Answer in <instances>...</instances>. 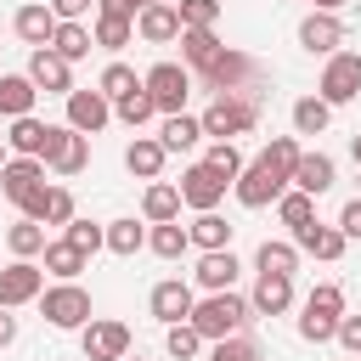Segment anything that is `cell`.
<instances>
[{
    "label": "cell",
    "instance_id": "obj_1",
    "mask_svg": "<svg viewBox=\"0 0 361 361\" xmlns=\"http://www.w3.org/2000/svg\"><path fill=\"white\" fill-rule=\"evenodd\" d=\"M248 316H254V310H248V299H243V293H231V288H220V293L197 299L186 322L203 333V344H214V338H226V333H243V327H248Z\"/></svg>",
    "mask_w": 361,
    "mask_h": 361
},
{
    "label": "cell",
    "instance_id": "obj_2",
    "mask_svg": "<svg viewBox=\"0 0 361 361\" xmlns=\"http://www.w3.org/2000/svg\"><path fill=\"white\" fill-rule=\"evenodd\" d=\"M197 124H203V135H214V141L248 135V130L259 124V102H254V96H237V90H220V96L197 113Z\"/></svg>",
    "mask_w": 361,
    "mask_h": 361
},
{
    "label": "cell",
    "instance_id": "obj_3",
    "mask_svg": "<svg viewBox=\"0 0 361 361\" xmlns=\"http://www.w3.org/2000/svg\"><path fill=\"white\" fill-rule=\"evenodd\" d=\"M338 316H344V288L338 282H316L305 293V316H299V338L305 344H327L338 333Z\"/></svg>",
    "mask_w": 361,
    "mask_h": 361
},
{
    "label": "cell",
    "instance_id": "obj_4",
    "mask_svg": "<svg viewBox=\"0 0 361 361\" xmlns=\"http://www.w3.org/2000/svg\"><path fill=\"white\" fill-rule=\"evenodd\" d=\"M39 164L51 175H79L90 164V135L68 130V124H45V147H39Z\"/></svg>",
    "mask_w": 361,
    "mask_h": 361
},
{
    "label": "cell",
    "instance_id": "obj_5",
    "mask_svg": "<svg viewBox=\"0 0 361 361\" xmlns=\"http://www.w3.org/2000/svg\"><path fill=\"white\" fill-rule=\"evenodd\" d=\"M197 79H203V85H209L214 96H220V90H237V96H254V79H259V62H254L248 51H231V45H226V51H220V56H214V62H209V68H203Z\"/></svg>",
    "mask_w": 361,
    "mask_h": 361
},
{
    "label": "cell",
    "instance_id": "obj_6",
    "mask_svg": "<svg viewBox=\"0 0 361 361\" xmlns=\"http://www.w3.org/2000/svg\"><path fill=\"white\" fill-rule=\"evenodd\" d=\"M141 90L152 96V107H158V113H186L192 68H180V62H158V68H147V73H141Z\"/></svg>",
    "mask_w": 361,
    "mask_h": 361
},
{
    "label": "cell",
    "instance_id": "obj_7",
    "mask_svg": "<svg viewBox=\"0 0 361 361\" xmlns=\"http://www.w3.org/2000/svg\"><path fill=\"white\" fill-rule=\"evenodd\" d=\"M39 310H45V322H51L56 333H79V327L90 322V293H85L79 282H56V288L39 293Z\"/></svg>",
    "mask_w": 361,
    "mask_h": 361
},
{
    "label": "cell",
    "instance_id": "obj_8",
    "mask_svg": "<svg viewBox=\"0 0 361 361\" xmlns=\"http://www.w3.org/2000/svg\"><path fill=\"white\" fill-rule=\"evenodd\" d=\"M316 96H322L327 107L355 102V96H361V51H333V56H327V68H322Z\"/></svg>",
    "mask_w": 361,
    "mask_h": 361
},
{
    "label": "cell",
    "instance_id": "obj_9",
    "mask_svg": "<svg viewBox=\"0 0 361 361\" xmlns=\"http://www.w3.org/2000/svg\"><path fill=\"white\" fill-rule=\"evenodd\" d=\"M231 192H237V203H243V209H265V203H276V197L288 192V180H282L265 158H254V164H243V169H237Z\"/></svg>",
    "mask_w": 361,
    "mask_h": 361
},
{
    "label": "cell",
    "instance_id": "obj_10",
    "mask_svg": "<svg viewBox=\"0 0 361 361\" xmlns=\"http://www.w3.org/2000/svg\"><path fill=\"white\" fill-rule=\"evenodd\" d=\"M79 344H85V361H124L130 355V327L124 322H107V316L102 322L90 316L79 327Z\"/></svg>",
    "mask_w": 361,
    "mask_h": 361
},
{
    "label": "cell",
    "instance_id": "obj_11",
    "mask_svg": "<svg viewBox=\"0 0 361 361\" xmlns=\"http://www.w3.org/2000/svg\"><path fill=\"white\" fill-rule=\"evenodd\" d=\"M39 293H45V265H34V259H11V265L0 271V305H6V310L28 305V299H39Z\"/></svg>",
    "mask_w": 361,
    "mask_h": 361
},
{
    "label": "cell",
    "instance_id": "obj_12",
    "mask_svg": "<svg viewBox=\"0 0 361 361\" xmlns=\"http://www.w3.org/2000/svg\"><path fill=\"white\" fill-rule=\"evenodd\" d=\"M28 79H34V90H45V96H68V90H73V62H62L51 45H34Z\"/></svg>",
    "mask_w": 361,
    "mask_h": 361
},
{
    "label": "cell",
    "instance_id": "obj_13",
    "mask_svg": "<svg viewBox=\"0 0 361 361\" xmlns=\"http://www.w3.org/2000/svg\"><path fill=\"white\" fill-rule=\"evenodd\" d=\"M62 102H68V130H79V135H96L113 118V102L102 90H68Z\"/></svg>",
    "mask_w": 361,
    "mask_h": 361
},
{
    "label": "cell",
    "instance_id": "obj_14",
    "mask_svg": "<svg viewBox=\"0 0 361 361\" xmlns=\"http://www.w3.org/2000/svg\"><path fill=\"white\" fill-rule=\"evenodd\" d=\"M0 192L23 209L28 197L45 192V164H39V158H6V169H0Z\"/></svg>",
    "mask_w": 361,
    "mask_h": 361
},
{
    "label": "cell",
    "instance_id": "obj_15",
    "mask_svg": "<svg viewBox=\"0 0 361 361\" xmlns=\"http://www.w3.org/2000/svg\"><path fill=\"white\" fill-rule=\"evenodd\" d=\"M226 186H231V180H220L209 164H192V169L180 175V203H186V209H197V214H203V209H220Z\"/></svg>",
    "mask_w": 361,
    "mask_h": 361
},
{
    "label": "cell",
    "instance_id": "obj_16",
    "mask_svg": "<svg viewBox=\"0 0 361 361\" xmlns=\"http://www.w3.org/2000/svg\"><path fill=\"white\" fill-rule=\"evenodd\" d=\"M135 39H147V45H169V39H180V11H175L169 0L141 6V11H135Z\"/></svg>",
    "mask_w": 361,
    "mask_h": 361
},
{
    "label": "cell",
    "instance_id": "obj_17",
    "mask_svg": "<svg viewBox=\"0 0 361 361\" xmlns=\"http://www.w3.org/2000/svg\"><path fill=\"white\" fill-rule=\"evenodd\" d=\"M299 45H305L310 56H333V51L344 45V23H338V11H310V17L299 23Z\"/></svg>",
    "mask_w": 361,
    "mask_h": 361
},
{
    "label": "cell",
    "instance_id": "obj_18",
    "mask_svg": "<svg viewBox=\"0 0 361 361\" xmlns=\"http://www.w3.org/2000/svg\"><path fill=\"white\" fill-rule=\"evenodd\" d=\"M248 310H254V316H282V310H293V276L259 271V282H254V293H248Z\"/></svg>",
    "mask_w": 361,
    "mask_h": 361
},
{
    "label": "cell",
    "instance_id": "obj_19",
    "mask_svg": "<svg viewBox=\"0 0 361 361\" xmlns=\"http://www.w3.org/2000/svg\"><path fill=\"white\" fill-rule=\"evenodd\" d=\"M147 305H152V316H158V322L169 327V322H186L197 299H192V282H180V276H169V282H158V288L147 293Z\"/></svg>",
    "mask_w": 361,
    "mask_h": 361
},
{
    "label": "cell",
    "instance_id": "obj_20",
    "mask_svg": "<svg viewBox=\"0 0 361 361\" xmlns=\"http://www.w3.org/2000/svg\"><path fill=\"white\" fill-rule=\"evenodd\" d=\"M333 180H338V169H333L327 152H299V164H293V175H288V186H299V192H310V197L333 192Z\"/></svg>",
    "mask_w": 361,
    "mask_h": 361
},
{
    "label": "cell",
    "instance_id": "obj_21",
    "mask_svg": "<svg viewBox=\"0 0 361 361\" xmlns=\"http://www.w3.org/2000/svg\"><path fill=\"white\" fill-rule=\"evenodd\" d=\"M293 248H299V254H316V259H327V265H333V259L350 248V237H344L338 226L310 220V226H299V231H293Z\"/></svg>",
    "mask_w": 361,
    "mask_h": 361
},
{
    "label": "cell",
    "instance_id": "obj_22",
    "mask_svg": "<svg viewBox=\"0 0 361 361\" xmlns=\"http://www.w3.org/2000/svg\"><path fill=\"white\" fill-rule=\"evenodd\" d=\"M23 214H28V220H39V226H68L79 209H73V192H68V186H45L39 197H28V203H23Z\"/></svg>",
    "mask_w": 361,
    "mask_h": 361
},
{
    "label": "cell",
    "instance_id": "obj_23",
    "mask_svg": "<svg viewBox=\"0 0 361 361\" xmlns=\"http://www.w3.org/2000/svg\"><path fill=\"white\" fill-rule=\"evenodd\" d=\"M164 158H169V152H164L158 135H135V141L124 147V169H130L135 180H158V175H164Z\"/></svg>",
    "mask_w": 361,
    "mask_h": 361
},
{
    "label": "cell",
    "instance_id": "obj_24",
    "mask_svg": "<svg viewBox=\"0 0 361 361\" xmlns=\"http://www.w3.org/2000/svg\"><path fill=\"white\" fill-rule=\"evenodd\" d=\"M237 271H243V265H237V254H231V248H203V259H197V271H192V276H197V288L220 293V288H231V282H237Z\"/></svg>",
    "mask_w": 361,
    "mask_h": 361
},
{
    "label": "cell",
    "instance_id": "obj_25",
    "mask_svg": "<svg viewBox=\"0 0 361 361\" xmlns=\"http://www.w3.org/2000/svg\"><path fill=\"white\" fill-rule=\"evenodd\" d=\"M220 51H226V45L214 39V28H180V68L203 73V68H209Z\"/></svg>",
    "mask_w": 361,
    "mask_h": 361
},
{
    "label": "cell",
    "instance_id": "obj_26",
    "mask_svg": "<svg viewBox=\"0 0 361 361\" xmlns=\"http://www.w3.org/2000/svg\"><path fill=\"white\" fill-rule=\"evenodd\" d=\"M39 265H45L56 282H79V271L90 265V254H79V248L62 237V243H45V248H39Z\"/></svg>",
    "mask_w": 361,
    "mask_h": 361
},
{
    "label": "cell",
    "instance_id": "obj_27",
    "mask_svg": "<svg viewBox=\"0 0 361 361\" xmlns=\"http://www.w3.org/2000/svg\"><path fill=\"white\" fill-rule=\"evenodd\" d=\"M141 214H147V226H158V220H180V186H169V180H147V192H141Z\"/></svg>",
    "mask_w": 361,
    "mask_h": 361
},
{
    "label": "cell",
    "instance_id": "obj_28",
    "mask_svg": "<svg viewBox=\"0 0 361 361\" xmlns=\"http://www.w3.org/2000/svg\"><path fill=\"white\" fill-rule=\"evenodd\" d=\"M34 79L28 73H0V118H23V113H34Z\"/></svg>",
    "mask_w": 361,
    "mask_h": 361
},
{
    "label": "cell",
    "instance_id": "obj_29",
    "mask_svg": "<svg viewBox=\"0 0 361 361\" xmlns=\"http://www.w3.org/2000/svg\"><path fill=\"white\" fill-rule=\"evenodd\" d=\"M11 23H17L23 45H51V34H56V11H51V6H39V0H34V6H23Z\"/></svg>",
    "mask_w": 361,
    "mask_h": 361
},
{
    "label": "cell",
    "instance_id": "obj_30",
    "mask_svg": "<svg viewBox=\"0 0 361 361\" xmlns=\"http://www.w3.org/2000/svg\"><path fill=\"white\" fill-rule=\"evenodd\" d=\"M90 39H96L102 51H124V45L135 39V17H113V11H96V17H90Z\"/></svg>",
    "mask_w": 361,
    "mask_h": 361
},
{
    "label": "cell",
    "instance_id": "obj_31",
    "mask_svg": "<svg viewBox=\"0 0 361 361\" xmlns=\"http://www.w3.org/2000/svg\"><path fill=\"white\" fill-rule=\"evenodd\" d=\"M158 141H164V152H192V147L203 141V124H197L192 113H164Z\"/></svg>",
    "mask_w": 361,
    "mask_h": 361
},
{
    "label": "cell",
    "instance_id": "obj_32",
    "mask_svg": "<svg viewBox=\"0 0 361 361\" xmlns=\"http://www.w3.org/2000/svg\"><path fill=\"white\" fill-rule=\"evenodd\" d=\"M90 45H96V39H90V28H85V23H56V34H51V51H56L62 62H85V56H90Z\"/></svg>",
    "mask_w": 361,
    "mask_h": 361
},
{
    "label": "cell",
    "instance_id": "obj_33",
    "mask_svg": "<svg viewBox=\"0 0 361 361\" xmlns=\"http://www.w3.org/2000/svg\"><path fill=\"white\" fill-rule=\"evenodd\" d=\"M6 147H11L17 158H39V147H45V124H39L34 113L11 118V130H6Z\"/></svg>",
    "mask_w": 361,
    "mask_h": 361
},
{
    "label": "cell",
    "instance_id": "obj_34",
    "mask_svg": "<svg viewBox=\"0 0 361 361\" xmlns=\"http://www.w3.org/2000/svg\"><path fill=\"white\" fill-rule=\"evenodd\" d=\"M231 231L237 226H226L214 209H203L192 226H186V237H192V248H231Z\"/></svg>",
    "mask_w": 361,
    "mask_h": 361
},
{
    "label": "cell",
    "instance_id": "obj_35",
    "mask_svg": "<svg viewBox=\"0 0 361 361\" xmlns=\"http://www.w3.org/2000/svg\"><path fill=\"white\" fill-rule=\"evenodd\" d=\"M6 248H11V259H39V248H45V226L23 214L17 226H6Z\"/></svg>",
    "mask_w": 361,
    "mask_h": 361
},
{
    "label": "cell",
    "instance_id": "obj_36",
    "mask_svg": "<svg viewBox=\"0 0 361 361\" xmlns=\"http://www.w3.org/2000/svg\"><path fill=\"white\" fill-rule=\"evenodd\" d=\"M147 248H152L158 259H180V254L192 248V237H186V226H180V220H158V226L147 231Z\"/></svg>",
    "mask_w": 361,
    "mask_h": 361
},
{
    "label": "cell",
    "instance_id": "obj_37",
    "mask_svg": "<svg viewBox=\"0 0 361 361\" xmlns=\"http://www.w3.org/2000/svg\"><path fill=\"white\" fill-rule=\"evenodd\" d=\"M327 124H333V107L322 96H299L293 102V135H322Z\"/></svg>",
    "mask_w": 361,
    "mask_h": 361
},
{
    "label": "cell",
    "instance_id": "obj_38",
    "mask_svg": "<svg viewBox=\"0 0 361 361\" xmlns=\"http://www.w3.org/2000/svg\"><path fill=\"white\" fill-rule=\"evenodd\" d=\"M276 214H282V226H288V231H299V226H310V220H316V197H310V192H299V186H288V192L276 197Z\"/></svg>",
    "mask_w": 361,
    "mask_h": 361
},
{
    "label": "cell",
    "instance_id": "obj_39",
    "mask_svg": "<svg viewBox=\"0 0 361 361\" xmlns=\"http://www.w3.org/2000/svg\"><path fill=\"white\" fill-rule=\"evenodd\" d=\"M254 271L293 276V271H299V248H293V243H259V254H254Z\"/></svg>",
    "mask_w": 361,
    "mask_h": 361
},
{
    "label": "cell",
    "instance_id": "obj_40",
    "mask_svg": "<svg viewBox=\"0 0 361 361\" xmlns=\"http://www.w3.org/2000/svg\"><path fill=\"white\" fill-rule=\"evenodd\" d=\"M164 350H169L175 361H192V355H203V333H197L192 322H169V327H164Z\"/></svg>",
    "mask_w": 361,
    "mask_h": 361
},
{
    "label": "cell",
    "instance_id": "obj_41",
    "mask_svg": "<svg viewBox=\"0 0 361 361\" xmlns=\"http://www.w3.org/2000/svg\"><path fill=\"white\" fill-rule=\"evenodd\" d=\"M96 90H102L107 102H118V96L141 90V79H135V68H130V62H107V68H102V79H96Z\"/></svg>",
    "mask_w": 361,
    "mask_h": 361
},
{
    "label": "cell",
    "instance_id": "obj_42",
    "mask_svg": "<svg viewBox=\"0 0 361 361\" xmlns=\"http://www.w3.org/2000/svg\"><path fill=\"white\" fill-rule=\"evenodd\" d=\"M62 237L79 248V254H96V248H107V226H96V220H85V214H73L68 226H62Z\"/></svg>",
    "mask_w": 361,
    "mask_h": 361
},
{
    "label": "cell",
    "instance_id": "obj_43",
    "mask_svg": "<svg viewBox=\"0 0 361 361\" xmlns=\"http://www.w3.org/2000/svg\"><path fill=\"white\" fill-rule=\"evenodd\" d=\"M107 248L113 254H141L147 248V226H135L130 214L124 220H107Z\"/></svg>",
    "mask_w": 361,
    "mask_h": 361
},
{
    "label": "cell",
    "instance_id": "obj_44",
    "mask_svg": "<svg viewBox=\"0 0 361 361\" xmlns=\"http://www.w3.org/2000/svg\"><path fill=\"white\" fill-rule=\"evenodd\" d=\"M209 361H265V350H259L248 333H226V338H214Z\"/></svg>",
    "mask_w": 361,
    "mask_h": 361
},
{
    "label": "cell",
    "instance_id": "obj_45",
    "mask_svg": "<svg viewBox=\"0 0 361 361\" xmlns=\"http://www.w3.org/2000/svg\"><path fill=\"white\" fill-rule=\"evenodd\" d=\"M152 113H158V107H152V96H147V90H130V96H118V102H113V118H118V124H130V130H141Z\"/></svg>",
    "mask_w": 361,
    "mask_h": 361
},
{
    "label": "cell",
    "instance_id": "obj_46",
    "mask_svg": "<svg viewBox=\"0 0 361 361\" xmlns=\"http://www.w3.org/2000/svg\"><path fill=\"white\" fill-rule=\"evenodd\" d=\"M299 152H305V147H299V135H271V147H265L259 158L288 180V175H293V164H299Z\"/></svg>",
    "mask_w": 361,
    "mask_h": 361
},
{
    "label": "cell",
    "instance_id": "obj_47",
    "mask_svg": "<svg viewBox=\"0 0 361 361\" xmlns=\"http://www.w3.org/2000/svg\"><path fill=\"white\" fill-rule=\"evenodd\" d=\"M203 164H209V169H214L220 180H237V169H243V152H237L231 141H214V147L203 152Z\"/></svg>",
    "mask_w": 361,
    "mask_h": 361
},
{
    "label": "cell",
    "instance_id": "obj_48",
    "mask_svg": "<svg viewBox=\"0 0 361 361\" xmlns=\"http://www.w3.org/2000/svg\"><path fill=\"white\" fill-rule=\"evenodd\" d=\"M180 28H214L220 23V0H180Z\"/></svg>",
    "mask_w": 361,
    "mask_h": 361
},
{
    "label": "cell",
    "instance_id": "obj_49",
    "mask_svg": "<svg viewBox=\"0 0 361 361\" xmlns=\"http://www.w3.org/2000/svg\"><path fill=\"white\" fill-rule=\"evenodd\" d=\"M51 11H56V23H85L96 11V0H51Z\"/></svg>",
    "mask_w": 361,
    "mask_h": 361
},
{
    "label": "cell",
    "instance_id": "obj_50",
    "mask_svg": "<svg viewBox=\"0 0 361 361\" xmlns=\"http://www.w3.org/2000/svg\"><path fill=\"white\" fill-rule=\"evenodd\" d=\"M350 355H361V316H338V333H333Z\"/></svg>",
    "mask_w": 361,
    "mask_h": 361
},
{
    "label": "cell",
    "instance_id": "obj_51",
    "mask_svg": "<svg viewBox=\"0 0 361 361\" xmlns=\"http://www.w3.org/2000/svg\"><path fill=\"white\" fill-rule=\"evenodd\" d=\"M338 231H344V237H350V243H355V237H361V197H350V203H344V209H338Z\"/></svg>",
    "mask_w": 361,
    "mask_h": 361
},
{
    "label": "cell",
    "instance_id": "obj_52",
    "mask_svg": "<svg viewBox=\"0 0 361 361\" xmlns=\"http://www.w3.org/2000/svg\"><path fill=\"white\" fill-rule=\"evenodd\" d=\"M96 11H113V17H135L141 0H96Z\"/></svg>",
    "mask_w": 361,
    "mask_h": 361
},
{
    "label": "cell",
    "instance_id": "obj_53",
    "mask_svg": "<svg viewBox=\"0 0 361 361\" xmlns=\"http://www.w3.org/2000/svg\"><path fill=\"white\" fill-rule=\"evenodd\" d=\"M6 344H17V316L0 305V350H6Z\"/></svg>",
    "mask_w": 361,
    "mask_h": 361
},
{
    "label": "cell",
    "instance_id": "obj_54",
    "mask_svg": "<svg viewBox=\"0 0 361 361\" xmlns=\"http://www.w3.org/2000/svg\"><path fill=\"white\" fill-rule=\"evenodd\" d=\"M310 6H316V11H344L350 0H310Z\"/></svg>",
    "mask_w": 361,
    "mask_h": 361
},
{
    "label": "cell",
    "instance_id": "obj_55",
    "mask_svg": "<svg viewBox=\"0 0 361 361\" xmlns=\"http://www.w3.org/2000/svg\"><path fill=\"white\" fill-rule=\"evenodd\" d=\"M6 152H11V147H6V135H0V169H6Z\"/></svg>",
    "mask_w": 361,
    "mask_h": 361
},
{
    "label": "cell",
    "instance_id": "obj_56",
    "mask_svg": "<svg viewBox=\"0 0 361 361\" xmlns=\"http://www.w3.org/2000/svg\"><path fill=\"white\" fill-rule=\"evenodd\" d=\"M350 152H355V164H361V135H355V147H350Z\"/></svg>",
    "mask_w": 361,
    "mask_h": 361
},
{
    "label": "cell",
    "instance_id": "obj_57",
    "mask_svg": "<svg viewBox=\"0 0 361 361\" xmlns=\"http://www.w3.org/2000/svg\"><path fill=\"white\" fill-rule=\"evenodd\" d=\"M124 361H141V355H124Z\"/></svg>",
    "mask_w": 361,
    "mask_h": 361
},
{
    "label": "cell",
    "instance_id": "obj_58",
    "mask_svg": "<svg viewBox=\"0 0 361 361\" xmlns=\"http://www.w3.org/2000/svg\"><path fill=\"white\" fill-rule=\"evenodd\" d=\"M141 6H152V0H141Z\"/></svg>",
    "mask_w": 361,
    "mask_h": 361
}]
</instances>
